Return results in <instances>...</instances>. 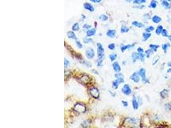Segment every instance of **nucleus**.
<instances>
[{"label":"nucleus","mask_w":171,"mask_h":128,"mask_svg":"<svg viewBox=\"0 0 171 128\" xmlns=\"http://www.w3.org/2000/svg\"><path fill=\"white\" fill-rule=\"evenodd\" d=\"M74 110L78 113H85L86 111V108L81 103H76L74 106Z\"/></svg>","instance_id":"1"},{"label":"nucleus","mask_w":171,"mask_h":128,"mask_svg":"<svg viewBox=\"0 0 171 128\" xmlns=\"http://www.w3.org/2000/svg\"><path fill=\"white\" fill-rule=\"evenodd\" d=\"M79 81L84 85H87L91 82V78L88 75L83 74L80 76V78H79Z\"/></svg>","instance_id":"2"},{"label":"nucleus","mask_w":171,"mask_h":128,"mask_svg":"<svg viewBox=\"0 0 171 128\" xmlns=\"http://www.w3.org/2000/svg\"><path fill=\"white\" fill-rule=\"evenodd\" d=\"M138 73H139L140 77L142 78V82H143V83H149L148 79H147V77H146V71H145V69L141 68V69L139 70V71H138Z\"/></svg>","instance_id":"3"},{"label":"nucleus","mask_w":171,"mask_h":128,"mask_svg":"<svg viewBox=\"0 0 171 128\" xmlns=\"http://www.w3.org/2000/svg\"><path fill=\"white\" fill-rule=\"evenodd\" d=\"M89 93H90L92 97H94V99H97L99 97V90L97 88H95V87H92V88H90V90H89Z\"/></svg>","instance_id":"4"},{"label":"nucleus","mask_w":171,"mask_h":128,"mask_svg":"<svg viewBox=\"0 0 171 128\" xmlns=\"http://www.w3.org/2000/svg\"><path fill=\"white\" fill-rule=\"evenodd\" d=\"M97 56L98 58H104V49L103 46L101 43L97 44Z\"/></svg>","instance_id":"5"},{"label":"nucleus","mask_w":171,"mask_h":128,"mask_svg":"<svg viewBox=\"0 0 171 128\" xmlns=\"http://www.w3.org/2000/svg\"><path fill=\"white\" fill-rule=\"evenodd\" d=\"M121 91H122V92H123V93L126 95H130V94L131 93V92H132L131 88H130V85H128V84H125V85L123 86Z\"/></svg>","instance_id":"6"},{"label":"nucleus","mask_w":171,"mask_h":128,"mask_svg":"<svg viewBox=\"0 0 171 128\" xmlns=\"http://www.w3.org/2000/svg\"><path fill=\"white\" fill-rule=\"evenodd\" d=\"M140 74L138 72H135L130 76V79H131L132 81L135 82V83H138L140 82Z\"/></svg>","instance_id":"7"},{"label":"nucleus","mask_w":171,"mask_h":128,"mask_svg":"<svg viewBox=\"0 0 171 128\" xmlns=\"http://www.w3.org/2000/svg\"><path fill=\"white\" fill-rule=\"evenodd\" d=\"M86 56L88 59H92L95 56V53L92 48H88L86 51Z\"/></svg>","instance_id":"8"},{"label":"nucleus","mask_w":171,"mask_h":128,"mask_svg":"<svg viewBox=\"0 0 171 128\" xmlns=\"http://www.w3.org/2000/svg\"><path fill=\"white\" fill-rule=\"evenodd\" d=\"M135 46V43L133 44H128V45H121V51L122 52H124L127 49H132L133 47Z\"/></svg>","instance_id":"9"},{"label":"nucleus","mask_w":171,"mask_h":128,"mask_svg":"<svg viewBox=\"0 0 171 128\" xmlns=\"http://www.w3.org/2000/svg\"><path fill=\"white\" fill-rule=\"evenodd\" d=\"M161 4L163 7H164L165 9L167 10H169L171 7V4L167 0H161Z\"/></svg>","instance_id":"10"},{"label":"nucleus","mask_w":171,"mask_h":128,"mask_svg":"<svg viewBox=\"0 0 171 128\" xmlns=\"http://www.w3.org/2000/svg\"><path fill=\"white\" fill-rule=\"evenodd\" d=\"M116 35V31L115 29H109L106 31V36L111 38H114Z\"/></svg>","instance_id":"11"},{"label":"nucleus","mask_w":171,"mask_h":128,"mask_svg":"<svg viewBox=\"0 0 171 128\" xmlns=\"http://www.w3.org/2000/svg\"><path fill=\"white\" fill-rule=\"evenodd\" d=\"M83 7L85 10H87L90 11V12H94V8L92 5H90V3H85L84 5H83Z\"/></svg>","instance_id":"12"},{"label":"nucleus","mask_w":171,"mask_h":128,"mask_svg":"<svg viewBox=\"0 0 171 128\" xmlns=\"http://www.w3.org/2000/svg\"><path fill=\"white\" fill-rule=\"evenodd\" d=\"M112 66H113V68H114V71L116 72V73H119L120 71H121V66L119 65V63L117 62H115L114 63H113Z\"/></svg>","instance_id":"13"},{"label":"nucleus","mask_w":171,"mask_h":128,"mask_svg":"<svg viewBox=\"0 0 171 128\" xmlns=\"http://www.w3.org/2000/svg\"><path fill=\"white\" fill-rule=\"evenodd\" d=\"M132 105H133V108L134 110H137L139 106V102H138V101L137 100L135 96H133V99H132Z\"/></svg>","instance_id":"14"},{"label":"nucleus","mask_w":171,"mask_h":128,"mask_svg":"<svg viewBox=\"0 0 171 128\" xmlns=\"http://www.w3.org/2000/svg\"><path fill=\"white\" fill-rule=\"evenodd\" d=\"M95 32H96V29H95V28H91V29H88V30L86 31V36H94V35H95Z\"/></svg>","instance_id":"15"},{"label":"nucleus","mask_w":171,"mask_h":128,"mask_svg":"<svg viewBox=\"0 0 171 128\" xmlns=\"http://www.w3.org/2000/svg\"><path fill=\"white\" fill-rule=\"evenodd\" d=\"M67 37L70 39H74V40H77V37H76L75 33L72 31H69L67 33Z\"/></svg>","instance_id":"16"},{"label":"nucleus","mask_w":171,"mask_h":128,"mask_svg":"<svg viewBox=\"0 0 171 128\" xmlns=\"http://www.w3.org/2000/svg\"><path fill=\"white\" fill-rule=\"evenodd\" d=\"M168 94H169V91L167 89H163L162 91H161L160 93L161 97L162 99H165L166 97H168Z\"/></svg>","instance_id":"17"},{"label":"nucleus","mask_w":171,"mask_h":128,"mask_svg":"<svg viewBox=\"0 0 171 128\" xmlns=\"http://www.w3.org/2000/svg\"><path fill=\"white\" fill-rule=\"evenodd\" d=\"M132 25L135 27H137V28H143L144 27V24L143 23H140V22H138V21H133L132 22Z\"/></svg>","instance_id":"18"},{"label":"nucleus","mask_w":171,"mask_h":128,"mask_svg":"<svg viewBox=\"0 0 171 128\" xmlns=\"http://www.w3.org/2000/svg\"><path fill=\"white\" fill-rule=\"evenodd\" d=\"M152 21L153 23H156V24H158V23H159L160 21H162V18L158 16H154L152 18Z\"/></svg>","instance_id":"19"},{"label":"nucleus","mask_w":171,"mask_h":128,"mask_svg":"<svg viewBox=\"0 0 171 128\" xmlns=\"http://www.w3.org/2000/svg\"><path fill=\"white\" fill-rule=\"evenodd\" d=\"M142 37H143V41H146L151 37V33L149 32H145L142 34Z\"/></svg>","instance_id":"20"},{"label":"nucleus","mask_w":171,"mask_h":128,"mask_svg":"<svg viewBox=\"0 0 171 128\" xmlns=\"http://www.w3.org/2000/svg\"><path fill=\"white\" fill-rule=\"evenodd\" d=\"M158 5V2L156 0H151L150 4H149V8H151V9H156V7Z\"/></svg>","instance_id":"21"},{"label":"nucleus","mask_w":171,"mask_h":128,"mask_svg":"<svg viewBox=\"0 0 171 128\" xmlns=\"http://www.w3.org/2000/svg\"><path fill=\"white\" fill-rule=\"evenodd\" d=\"M131 58H132V60H133V62H135L136 61L138 60L139 59V55H138V53H133L132 55H131Z\"/></svg>","instance_id":"22"},{"label":"nucleus","mask_w":171,"mask_h":128,"mask_svg":"<svg viewBox=\"0 0 171 128\" xmlns=\"http://www.w3.org/2000/svg\"><path fill=\"white\" fill-rule=\"evenodd\" d=\"M163 29V26H162V25H159V26H158V27L156 28V34L158 35H160V34H162V32Z\"/></svg>","instance_id":"23"},{"label":"nucleus","mask_w":171,"mask_h":128,"mask_svg":"<svg viewBox=\"0 0 171 128\" xmlns=\"http://www.w3.org/2000/svg\"><path fill=\"white\" fill-rule=\"evenodd\" d=\"M159 47V46L156 45V44H150V45H149V47H150L152 51H154V52L157 51Z\"/></svg>","instance_id":"24"},{"label":"nucleus","mask_w":171,"mask_h":128,"mask_svg":"<svg viewBox=\"0 0 171 128\" xmlns=\"http://www.w3.org/2000/svg\"><path fill=\"white\" fill-rule=\"evenodd\" d=\"M130 31V29L127 27V26L123 25L122 26L121 28V32L122 33H128V31Z\"/></svg>","instance_id":"25"},{"label":"nucleus","mask_w":171,"mask_h":128,"mask_svg":"<svg viewBox=\"0 0 171 128\" xmlns=\"http://www.w3.org/2000/svg\"><path fill=\"white\" fill-rule=\"evenodd\" d=\"M147 0H133V3L135 5H142V4L146 2Z\"/></svg>","instance_id":"26"},{"label":"nucleus","mask_w":171,"mask_h":128,"mask_svg":"<svg viewBox=\"0 0 171 128\" xmlns=\"http://www.w3.org/2000/svg\"><path fill=\"white\" fill-rule=\"evenodd\" d=\"M169 47H171V44L169 43H166V44H163L162 45L163 51L165 53H167L168 48H169Z\"/></svg>","instance_id":"27"},{"label":"nucleus","mask_w":171,"mask_h":128,"mask_svg":"<svg viewBox=\"0 0 171 128\" xmlns=\"http://www.w3.org/2000/svg\"><path fill=\"white\" fill-rule=\"evenodd\" d=\"M99 19L100 21H107L108 19V18L107 16H106L105 14H101V15L99 16Z\"/></svg>","instance_id":"28"},{"label":"nucleus","mask_w":171,"mask_h":128,"mask_svg":"<svg viewBox=\"0 0 171 128\" xmlns=\"http://www.w3.org/2000/svg\"><path fill=\"white\" fill-rule=\"evenodd\" d=\"M79 29H80V26H79V24H78V23H74V24H73V27H72V29H73V31H78V30H79Z\"/></svg>","instance_id":"29"},{"label":"nucleus","mask_w":171,"mask_h":128,"mask_svg":"<svg viewBox=\"0 0 171 128\" xmlns=\"http://www.w3.org/2000/svg\"><path fill=\"white\" fill-rule=\"evenodd\" d=\"M117 55L115 53L111 54V55H110V56H109V58H110V61H112V62L115 60L117 58Z\"/></svg>","instance_id":"30"},{"label":"nucleus","mask_w":171,"mask_h":128,"mask_svg":"<svg viewBox=\"0 0 171 128\" xmlns=\"http://www.w3.org/2000/svg\"><path fill=\"white\" fill-rule=\"evenodd\" d=\"M104 58H98V59H97V66L101 67V66L102 65L103 61L104 60Z\"/></svg>","instance_id":"31"},{"label":"nucleus","mask_w":171,"mask_h":128,"mask_svg":"<svg viewBox=\"0 0 171 128\" xmlns=\"http://www.w3.org/2000/svg\"><path fill=\"white\" fill-rule=\"evenodd\" d=\"M165 109L167 111H171V102H167L165 104Z\"/></svg>","instance_id":"32"},{"label":"nucleus","mask_w":171,"mask_h":128,"mask_svg":"<svg viewBox=\"0 0 171 128\" xmlns=\"http://www.w3.org/2000/svg\"><path fill=\"white\" fill-rule=\"evenodd\" d=\"M153 52L151 49H147V50H146L145 51V56H147V58H149L150 57V56H151V55L152 54V53Z\"/></svg>","instance_id":"33"},{"label":"nucleus","mask_w":171,"mask_h":128,"mask_svg":"<svg viewBox=\"0 0 171 128\" xmlns=\"http://www.w3.org/2000/svg\"><path fill=\"white\" fill-rule=\"evenodd\" d=\"M93 42V40L90 38H86V37H85V38H83V42L85 44H88L90 43V42Z\"/></svg>","instance_id":"34"},{"label":"nucleus","mask_w":171,"mask_h":128,"mask_svg":"<svg viewBox=\"0 0 171 128\" xmlns=\"http://www.w3.org/2000/svg\"><path fill=\"white\" fill-rule=\"evenodd\" d=\"M138 55H139V59L140 60V61H142V62H144L145 61V55L143 54V53H138Z\"/></svg>","instance_id":"35"},{"label":"nucleus","mask_w":171,"mask_h":128,"mask_svg":"<svg viewBox=\"0 0 171 128\" xmlns=\"http://www.w3.org/2000/svg\"><path fill=\"white\" fill-rule=\"evenodd\" d=\"M160 59V56H156L155 57L153 58V60H152V65H155L156 63L158 62V60H159Z\"/></svg>","instance_id":"36"},{"label":"nucleus","mask_w":171,"mask_h":128,"mask_svg":"<svg viewBox=\"0 0 171 128\" xmlns=\"http://www.w3.org/2000/svg\"><path fill=\"white\" fill-rule=\"evenodd\" d=\"M154 29V26H149V27H147V28L145 29V31H146V32H149V33H150V32H151V31H153Z\"/></svg>","instance_id":"37"},{"label":"nucleus","mask_w":171,"mask_h":128,"mask_svg":"<svg viewBox=\"0 0 171 128\" xmlns=\"http://www.w3.org/2000/svg\"><path fill=\"white\" fill-rule=\"evenodd\" d=\"M162 36H163V37H169V34H168L167 30L166 29H163L162 32Z\"/></svg>","instance_id":"38"},{"label":"nucleus","mask_w":171,"mask_h":128,"mask_svg":"<svg viewBox=\"0 0 171 128\" xmlns=\"http://www.w3.org/2000/svg\"><path fill=\"white\" fill-rule=\"evenodd\" d=\"M108 47L109 49H110V50H114V49H115V44L114 43L110 44L108 46Z\"/></svg>","instance_id":"39"},{"label":"nucleus","mask_w":171,"mask_h":128,"mask_svg":"<svg viewBox=\"0 0 171 128\" xmlns=\"http://www.w3.org/2000/svg\"><path fill=\"white\" fill-rule=\"evenodd\" d=\"M119 84L117 83V82L116 80H115V81H114L112 82V86L115 89H117L118 88V87H119Z\"/></svg>","instance_id":"40"},{"label":"nucleus","mask_w":171,"mask_h":128,"mask_svg":"<svg viewBox=\"0 0 171 128\" xmlns=\"http://www.w3.org/2000/svg\"><path fill=\"white\" fill-rule=\"evenodd\" d=\"M83 29H85V30H88V29L91 28V25L88 24H85L84 25H83Z\"/></svg>","instance_id":"41"},{"label":"nucleus","mask_w":171,"mask_h":128,"mask_svg":"<svg viewBox=\"0 0 171 128\" xmlns=\"http://www.w3.org/2000/svg\"><path fill=\"white\" fill-rule=\"evenodd\" d=\"M116 81L117 82V83H119V84H121V83H124V77H123V78H117V80H116Z\"/></svg>","instance_id":"42"},{"label":"nucleus","mask_w":171,"mask_h":128,"mask_svg":"<svg viewBox=\"0 0 171 128\" xmlns=\"http://www.w3.org/2000/svg\"><path fill=\"white\" fill-rule=\"evenodd\" d=\"M76 44L79 49H81L83 47L82 44H81L80 41H78V40H76Z\"/></svg>","instance_id":"43"},{"label":"nucleus","mask_w":171,"mask_h":128,"mask_svg":"<svg viewBox=\"0 0 171 128\" xmlns=\"http://www.w3.org/2000/svg\"><path fill=\"white\" fill-rule=\"evenodd\" d=\"M69 62L68 60H67L66 58L64 59V66H65V68H67L68 66L69 65Z\"/></svg>","instance_id":"44"},{"label":"nucleus","mask_w":171,"mask_h":128,"mask_svg":"<svg viewBox=\"0 0 171 128\" xmlns=\"http://www.w3.org/2000/svg\"><path fill=\"white\" fill-rule=\"evenodd\" d=\"M89 124H90V122L88 123V121H87V120H85V121L82 123V124L81 125H82V127L86 128V127H88V126L89 125Z\"/></svg>","instance_id":"45"},{"label":"nucleus","mask_w":171,"mask_h":128,"mask_svg":"<svg viewBox=\"0 0 171 128\" xmlns=\"http://www.w3.org/2000/svg\"><path fill=\"white\" fill-rule=\"evenodd\" d=\"M115 77L116 78H123V77H124V76H123V74H121V73H116L115 74Z\"/></svg>","instance_id":"46"},{"label":"nucleus","mask_w":171,"mask_h":128,"mask_svg":"<svg viewBox=\"0 0 171 128\" xmlns=\"http://www.w3.org/2000/svg\"><path fill=\"white\" fill-rule=\"evenodd\" d=\"M143 18L145 19H151V16L149 14H145L144 16H143Z\"/></svg>","instance_id":"47"},{"label":"nucleus","mask_w":171,"mask_h":128,"mask_svg":"<svg viewBox=\"0 0 171 128\" xmlns=\"http://www.w3.org/2000/svg\"><path fill=\"white\" fill-rule=\"evenodd\" d=\"M83 64H85V65L87 66V67H90V66H91V65H90V63L88 62H86V61H83Z\"/></svg>","instance_id":"48"},{"label":"nucleus","mask_w":171,"mask_h":128,"mask_svg":"<svg viewBox=\"0 0 171 128\" xmlns=\"http://www.w3.org/2000/svg\"><path fill=\"white\" fill-rule=\"evenodd\" d=\"M137 52H138V53H143V49L142 47H138V48L137 49Z\"/></svg>","instance_id":"49"},{"label":"nucleus","mask_w":171,"mask_h":128,"mask_svg":"<svg viewBox=\"0 0 171 128\" xmlns=\"http://www.w3.org/2000/svg\"><path fill=\"white\" fill-rule=\"evenodd\" d=\"M122 103H123V104L124 105V106H125V107H126V106H128V103L127 101H122Z\"/></svg>","instance_id":"50"},{"label":"nucleus","mask_w":171,"mask_h":128,"mask_svg":"<svg viewBox=\"0 0 171 128\" xmlns=\"http://www.w3.org/2000/svg\"><path fill=\"white\" fill-rule=\"evenodd\" d=\"M135 8H138V9H143L144 8V6L143 5H138L137 7H135Z\"/></svg>","instance_id":"51"},{"label":"nucleus","mask_w":171,"mask_h":128,"mask_svg":"<svg viewBox=\"0 0 171 128\" xmlns=\"http://www.w3.org/2000/svg\"><path fill=\"white\" fill-rule=\"evenodd\" d=\"M92 72H93V73H95L96 74H98V73H97V72H96V71H95V70H92Z\"/></svg>","instance_id":"52"},{"label":"nucleus","mask_w":171,"mask_h":128,"mask_svg":"<svg viewBox=\"0 0 171 128\" xmlns=\"http://www.w3.org/2000/svg\"><path fill=\"white\" fill-rule=\"evenodd\" d=\"M101 1H102V0H96V1H95V3H100Z\"/></svg>","instance_id":"53"},{"label":"nucleus","mask_w":171,"mask_h":128,"mask_svg":"<svg viewBox=\"0 0 171 128\" xmlns=\"http://www.w3.org/2000/svg\"><path fill=\"white\" fill-rule=\"evenodd\" d=\"M126 1L127 2H128V3H130V2L133 1V0H126Z\"/></svg>","instance_id":"54"},{"label":"nucleus","mask_w":171,"mask_h":128,"mask_svg":"<svg viewBox=\"0 0 171 128\" xmlns=\"http://www.w3.org/2000/svg\"><path fill=\"white\" fill-rule=\"evenodd\" d=\"M90 1L92 2V3H95V1H96V0H90Z\"/></svg>","instance_id":"55"},{"label":"nucleus","mask_w":171,"mask_h":128,"mask_svg":"<svg viewBox=\"0 0 171 128\" xmlns=\"http://www.w3.org/2000/svg\"><path fill=\"white\" fill-rule=\"evenodd\" d=\"M167 72H168V73H171V69H168Z\"/></svg>","instance_id":"56"},{"label":"nucleus","mask_w":171,"mask_h":128,"mask_svg":"<svg viewBox=\"0 0 171 128\" xmlns=\"http://www.w3.org/2000/svg\"><path fill=\"white\" fill-rule=\"evenodd\" d=\"M168 65L169 66V67H171V63H169V64H168Z\"/></svg>","instance_id":"57"},{"label":"nucleus","mask_w":171,"mask_h":128,"mask_svg":"<svg viewBox=\"0 0 171 128\" xmlns=\"http://www.w3.org/2000/svg\"><path fill=\"white\" fill-rule=\"evenodd\" d=\"M169 40H171V36L169 37Z\"/></svg>","instance_id":"58"},{"label":"nucleus","mask_w":171,"mask_h":128,"mask_svg":"<svg viewBox=\"0 0 171 128\" xmlns=\"http://www.w3.org/2000/svg\"><path fill=\"white\" fill-rule=\"evenodd\" d=\"M167 1H169V2H171V0H167Z\"/></svg>","instance_id":"59"}]
</instances>
